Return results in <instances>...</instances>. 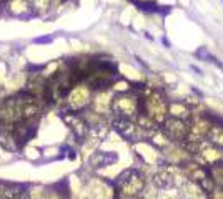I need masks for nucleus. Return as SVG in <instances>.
I'll list each match as a JSON object with an SVG mask.
<instances>
[{
	"instance_id": "1",
	"label": "nucleus",
	"mask_w": 223,
	"mask_h": 199,
	"mask_svg": "<svg viewBox=\"0 0 223 199\" xmlns=\"http://www.w3.org/2000/svg\"><path fill=\"white\" fill-rule=\"evenodd\" d=\"M165 133L170 136L171 139H187L190 136V128L187 126V123L182 118L170 116L165 120Z\"/></svg>"
},
{
	"instance_id": "2",
	"label": "nucleus",
	"mask_w": 223,
	"mask_h": 199,
	"mask_svg": "<svg viewBox=\"0 0 223 199\" xmlns=\"http://www.w3.org/2000/svg\"><path fill=\"white\" fill-rule=\"evenodd\" d=\"M208 143L217 144V146H223V128L222 126H210L207 133Z\"/></svg>"
},
{
	"instance_id": "3",
	"label": "nucleus",
	"mask_w": 223,
	"mask_h": 199,
	"mask_svg": "<svg viewBox=\"0 0 223 199\" xmlns=\"http://www.w3.org/2000/svg\"><path fill=\"white\" fill-rule=\"evenodd\" d=\"M192 70H193V72H197L198 75H202V70H200V68H197L195 65H192Z\"/></svg>"
}]
</instances>
